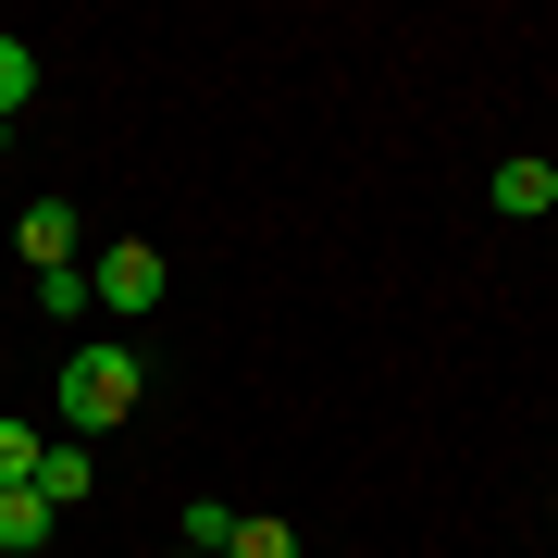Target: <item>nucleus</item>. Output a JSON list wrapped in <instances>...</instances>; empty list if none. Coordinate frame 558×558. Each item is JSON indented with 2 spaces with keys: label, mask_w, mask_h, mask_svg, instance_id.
<instances>
[{
  "label": "nucleus",
  "mask_w": 558,
  "mask_h": 558,
  "mask_svg": "<svg viewBox=\"0 0 558 558\" xmlns=\"http://www.w3.org/2000/svg\"><path fill=\"white\" fill-rule=\"evenodd\" d=\"M546 199H558V174H546V149H509V161H497V211H509V223H534Z\"/></svg>",
  "instance_id": "6"
},
{
  "label": "nucleus",
  "mask_w": 558,
  "mask_h": 558,
  "mask_svg": "<svg viewBox=\"0 0 558 558\" xmlns=\"http://www.w3.org/2000/svg\"><path fill=\"white\" fill-rule=\"evenodd\" d=\"M50 534H62V509L38 497V484H0V558H38Z\"/></svg>",
  "instance_id": "5"
},
{
  "label": "nucleus",
  "mask_w": 558,
  "mask_h": 558,
  "mask_svg": "<svg viewBox=\"0 0 558 558\" xmlns=\"http://www.w3.org/2000/svg\"><path fill=\"white\" fill-rule=\"evenodd\" d=\"M13 248L38 260V274H62V260L87 248V223H75V199H25V223H13Z\"/></svg>",
  "instance_id": "3"
},
{
  "label": "nucleus",
  "mask_w": 558,
  "mask_h": 558,
  "mask_svg": "<svg viewBox=\"0 0 558 558\" xmlns=\"http://www.w3.org/2000/svg\"><path fill=\"white\" fill-rule=\"evenodd\" d=\"M0 149H13V124H0Z\"/></svg>",
  "instance_id": "12"
},
{
  "label": "nucleus",
  "mask_w": 558,
  "mask_h": 558,
  "mask_svg": "<svg viewBox=\"0 0 558 558\" xmlns=\"http://www.w3.org/2000/svg\"><path fill=\"white\" fill-rule=\"evenodd\" d=\"M87 484H100V459H87V435H50V447H38V497H50L62 521H75V509H87Z\"/></svg>",
  "instance_id": "4"
},
{
  "label": "nucleus",
  "mask_w": 558,
  "mask_h": 558,
  "mask_svg": "<svg viewBox=\"0 0 558 558\" xmlns=\"http://www.w3.org/2000/svg\"><path fill=\"white\" fill-rule=\"evenodd\" d=\"M38 447H50V435H25V422H0V484H38Z\"/></svg>",
  "instance_id": "10"
},
{
  "label": "nucleus",
  "mask_w": 558,
  "mask_h": 558,
  "mask_svg": "<svg viewBox=\"0 0 558 558\" xmlns=\"http://www.w3.org/2000/svg\"><path fill=\"white\" fill-rule=\"evenodd\" d=\"M38 311H50V323H87V311H100V286H87V260H62V274H38Z\"/></svg>",
  "instance_id": "8"
},
{
  "label": "nucleus",
  "mask_w": 558,
  "mask_h": 558,
  "mask_svg": "<svg viewBox=\"0 0 558 558\" xmlns=\"http://www.w3.org/2000/svg\"><path fill=\"white\" fill-rule=\"evenodd\" d=\"M223 534H236V509H211V497L186 509V558H223Z\"/></svg>",
  "instance_id": "11"
},
{
  "label": "nucleus",
  "mask_w": 558,
  "mask_h": 558,
  "mask_svg": "<svg viewBox=\"0 0 558 558\" xmlns=\"http://www.w3.org/2000/svg\"><path fill=\"white\" fill-rule=\"evenodd\" d=\"M87 286H100V311H112V323H149V311H161V286H174V260H161L149 236H112Z\"/></svg>",
  "instance_id": "2"
},
{
  "label": "nucleus",
  "mask_w": 558,
  "mask_h": 558,
  "mask_svg": "<svg viewBox=\"0 0 558 558\" xmlns=\"http://www.w3.org/2000/svg\"><path fill=\"white\" fill-rule=\"evenodd\" d=\"M546 174H558V149H546Z\"/></svg>",
  "instance_id": "13"
},
{
  "label": "nucleus",
  "mask_w": 558,
  "mask_h": 558,
  "mask_svg": "<svg viewBox=\"0 0 558 558\" xmlns=\"http://www.w3.org/2000/svg\"><path fill=\"white\" fill-rule=\"evenodd\" d=\"M223 558H299V521H274V509H236V534H223Z\"/></svg>",
  "instance_id": "7"
},
{
  "label": "nucleus",
  "mask_w": 558,
  "mask_h": 558,
  "mask_svg": "<svg viewBox=\"0 0 558 558\" xmlns=\"http://www.w3.org/2000/svg\"><path fill=\"white\" fill-rule=\"evenodd\" d=\"M25 100H38V50H25V38H0V124H13Z\"/></svg>",
  "instance_id": "9"
},
{
  "label": "nucleus",
  "mask_w": 558,
  "mask_h": 558,
  "mask_svg": "<svg viewBox=\"0 0 558 558\" xmlns=\"http://www.w3.org/2000/svg\"><path fill=\"white\" fill-rule=\"evenodd\" d=\"M137 398H149V360L124 336H87L62 360V435H112V422H137Z\"/></svg>",
  "instance_id": "1"
}]
</instances>
